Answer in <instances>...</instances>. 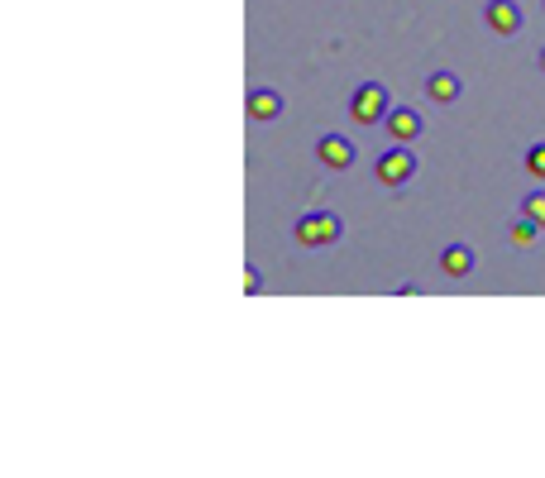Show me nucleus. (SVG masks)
I'll use <instances>...</instances> for the list:
<instances>
[{
  "mask_svg": "<svg viewBox=\"0 0 545 478\" xmlns=\"http://www.w3.org/2000/svg\"><path fill=\"white\" fill-rule=\"evenodd\" d=\"M383 115H393V110H388V91H383V87H364L359 96H354V120L378 125Z\"/></svg>",
  "mask_w": 545,
  "mask_h": 478,
  "instance_id": "nucleus-1",
  "label": "nucleus"
},
{
  "mask_svg": "<svg viewBox=\"0 0 545 478\" xmlns=\"http://www.w3.org/2000/svg\"><path fill=\"white\" fill-rule=\"evenodd\" d=\"M335 235H340V220L335 216H306L302 225H297V239H302V244H330Z\"/></svg>",
  "mask_w": 545,
  "mask_h": 478,
  "instance_id": "nucleus-2",
  "label": "nucleus"
},
{
  "mask_svg": "<svg viewBox=\"0 0 545 478\" xmlns=\"http://www.w3.org/2000/svg\"><path fill=\"white\" fill-rule=\"evenodd\" d=\"M321 163H326V168H349V163H354V144L340 139V134H326V139H321Z\"/></svg>",
  "mask_w": 545,
  "mask_h": 478,
  "instance_id": "nucleus-3",
  "label": "nucleus"
},
{
  "mask_svg": "<svg viewBox=\"0 0 545 478\" xmlns=\"http://www.w3.org/2000/svg\"><path fill=\"white\" fill-rule=\"evenodd\" d=\"M488 24H493L498 34H517L522 15H517V5H512V0H493V5H488Z\"/></svg>",
  "mask_w": 545,
  "mask_h": 478,
  "instance_id": "nucleus-4",
  "label": "nucleus"
},
{
  "mask_svg": "<svg viewBox=\"0 0 545 478\" xmlns=\"http://www.w3.org/2000/svg\"><path fill=\"white\" fill-rule=\"evenodd\" d=\"M412 153H388V158H378V177L383 182H407L412 177Z\"/></svg>",
  "mask_w": 545,
  "mask_h": 478,
  "instance_id": "nucleus-5",
  "label": "nucleus"
},
{
  "mask_svg": "<svg viewBox=\"0 0 545 478\" xmlns=\"http://www.w3.org/2000/svg\"><path fill=\"white\" fill-rule=\"evenodd\" d=\"M388 134H393V139H402V144H407V139H416V134H421L416 110H393V115H388Z\"/></svg>",
  "mask_w": 545,
  "mask_h": 478,
  "instance_id": "nucleus-6",
  "label": "nucleus"
},
{
  "mask_svg": "<svg viewBox=\"0 0 545 478\" xmlns=\"http://www.w3.org/2000/svg\"><path fill=\"white\" fill-rule=\"evenodd\" d=\"M431 96H436V101H455V96H459V77L436 72V77H431Z\"/></svg>",
  "mask_w": 545,
  "mask_h": 478,
  "instance_id": "nucleus-7",
  "label": "nucleus"
},
{
  "mask_svg": "<svg viewBox=\"0 0 545 478\" xmlns=\"http://www.w3.org/2000/svg\"><path fill=\"white\" fill-rule=\"evenodd\" d=\"M249 110H254V115H278V110H283V101H278V96H273V91H254V101H249Z\"/></svg>",
  "mask_w": 545,
  "mask_h": 478,
  "instance_id": "nucleus-8",
  "label": "nucleus"
},
{
  "mask_svg": "<svg viewBox=\"0 0 545 478\" xmlns=\"http://www.w3.org/2000/svg\"><path fill=\"white\" fill-rule=\"evenodd\" d=\"M469 268H474V254H469V249H450V254H445V273H469Z\"/></svg>",
  "mask_w": 545,
  "mask_h": 478,
  "instance_id": "nucleus-9",
  "label": "nucleus"
},
{
  "mask_svg": "<svg viewBox=\"0 0 545 478\" xmlns=\"http://www.w3.org/2000/svg\"><path fill=\"white\" fill-rule=\"evenodd\" d=\"M526 220H531V225H545V196H531V201H526Z\"/></svg>",
  "mask_w": 545,
  "mask_h": 478,
  "instance_id": "nucleus-10",
  "label": "nucleus"
},
{
  "mask_svg": "<svg viewBox=\"0 0 545 478\" xmlns=\"http://www.w3.org/2000/svg\"><path fill=\"white\" fill-rule=\"evenodd\" d=\"M526 168H531L536 177H545V144H536V149L526 153Z\"/></svg>",
  "mask_w": 545,
  "mask_h": 478,
  "instance_id": "nucleus-11",
  "label": "nucleus"
},
{
  "mask_svg": "<svg viewBox=\"0 0 545 478\" xmlns=\"http://www.w3.org/2000/svg\"><path fill=\"white\" fill-rule=\"evenodd\" d=\"M541 67H545V53H541Z\"/></svg>",
  "mask_w": 545,
  "mask_h": 478,
  "instance_id": "nucleus-12",
  "label": "nucleus"
}]
</instances>
